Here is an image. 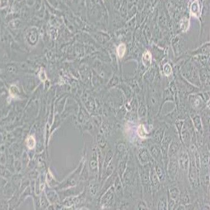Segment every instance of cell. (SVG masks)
I'll return each mask as SVG.
<instances>
[{"instance_id": "cell-18", "label": "cell", "mask_w": 210, "mask_h": 210, "mask_svg": "<svg viewBox=\"0 0 210 210\" xmlns=\"http://www.w3.org/2000/svg\"><path fill=\"white\" fill-rule=\"evenodd\" d=\"M172 72L171 67L169 65H165L164 66V73L166 75H169Z\"/></svg>"}, {"instance_id": "cell-3", "label": "cell", "mask_w": 210, "mask_h": 210, "mask_svg": "<svg viewBox=\"0 0 210 210\" xmlns=\"http://www.w3.org/2000/svg\"><path fill=\"white\" fill-rule=\"evenodd\" d=\"M136 156L138 163L141 165H154L156 162L151 156L149 151L146 147H141L137 149Z\"/></svg>"}, {"instance_id": "cell-13", "label": "cell", "mask_w": 210, "mask_h": 210, "mask_svg": "<svg viewBox=\"0 0 210 210\" xmlns=\"http://www.w3.org/2000/svg\"><path fill=\"white\" fill-rule=\"evenodd\" d=\"M117 150L119 154V158H121V156L125 155V154H128V147L127 144L123 141H119L117 144Z\"/></svg>"}, {"instance_id": "cell-5", "label": "cell", "mask_w": 210, "mask_h": 210, "mask_svg": "<svg viewBox=\"0 0 210 210\" xmlns=\"http://www.w3.org/2000/svg\"><path fill=\"white\" fill-rule=\"evenodd\" d=\"M154 165H152L151 166L149 173V177L151 183L152 193L158 191L162 187V183H160L156 173Z\"/></svg>"}, {"instance_id": "cell-2", "label": "cell", "mask_w": 210, "mask_h": 210, "mask_svg": "<svg viewBox=\"0 0 210 210\" xmlns=\"http://www.w3.org/2000/svg\"><path fill=\"white\" fill-rule=\"evenodd\" d=\"M166 173L169 179L175 182L177 180L179 173V165L177 156L169 158V161L166 166Z\"/></svg>"}, {"instance_id": "cell-1", "label": "cell", "mask_w": 210, "mask_h": 210, "mask_svg": "<svg viewBox=\"0 0 210 210\" xmlns=\"http://www.w3.org/2000/svg\"><path fill=\"white\" fill-rule=\"evenodd\" d=\"M179 165V172H182L183 176L188 177V173L189 167V156L188 149L182 146L177 155Z\"/></svg>"}, {"instance_id": "cell-6", "label": "cell", "mask_w": 210, "mask_h": 210, "mask_svg": "<svg viewBox=\"0 0 210 210\" xmlns=\"http://www.w3.org/2000/svg\"><path fill=\"white\" fill-rule=\"evenodd\" d=\"M183 145L181 141L180 140L178 135H177L172 140L169 146L168 150V157L170 158L174 156H176L178 155V152Z\"/></svg>"}, {"instance_id": "cell-9", "label": "cell", "mask_w": 210, "mask_h": 210, "mask_svg": "<svg viewBox=\"0 0 210 210\" xmlns=\"http://www.w3.org/2000/svg\"><path fill=\"white\" fill-rule=\"evenodd\" d=\"M114 188L115 191V193L116 197H117L118 199L121 200L123 199L125 196V189L124 187L122 182L121 179L118 176L115 179L114 183Z\"/></svg>"}, {"instance_id": "cell-4", "label": "cell", "mask_w": 210, "mask_h": 210, "mask_svg": "<svg viewBox=\"0 0 210 210\" xmlns=\"http://www.w3.org/2000/svg\"><path fill=\"white\" fill-rule=\"evenodd\" d=\"M147 148L149 151L151 156L155 162L159 163L162 162L163 156L162 155L160 145L155 144L152 141L151 144H149L147 145Z\"/></svg>"}, {"instance_id": "cell-14", "label": "cell", "mask_w": 210, "mask_h": 210, "mask_svg": "<svg viewBox=\"0 0 210 210\" xmlns=\"http://www.w3.org/2000/svg\"><path fill=\"white\" fill-rule=\"evenodd\" d=\"M145 125L141 124L137 129V133L141 139H146L150 136V133L146 131Z\"/></svg>"}, {"instance_id": "cell-7", "label": "cell", "mask_w": 210, "mask_h": 210, "mask_svg": "<svg viewBox=\"0 0 210 210\" xmlns=\"http://www.w3.org/2000/svg\"><path fill=\"white\" fill-rule=\"evenodd\" d=\"M117 197L114 187H111L102 198V203L106 207H112L115 203Z\"/></svg>"}, {"instance_id": "cell-10", "label": "cell", "mask_w": 210, "mask_h": 210, "mask_svg": "<svg viewBox=\"0 0 210 210\" xmlns=\"http://www.w3.org/2000/svg\"><path fill=\"white\" fill-rule=\"evenodd\" d=\"M129 160V154H125L122 156L120 159L117 165L116 171L118 173V176L122 179L123 173H125L127 168V162Z\"/></svg>"}, {"instance_id": "cell-8", "label": "cell", "mask_w": 210, "mask_h": 210, "mask_svg": "<svg viewBox=\"0 0 210 210\" xmlns=\"http://www.w3.org/2000/svg\"><path fill=\"white\" fill-rule=\"evenodd\" d=\"M156 173L158 176V177L159 178L160 183L162 184H164L166 182V179L168 177L166 170L163 164L162 163L156 162L154 165Z\"/></svg>"}, {"instance_id": "cell-15", "label": "cell", "mask_w": 210, "mask_h": 210, "mask_svg": "<svg viewBox=\"0 0 210 210\" xmlns=\"http://www.w3.org/2000/svg\"><path fill=\"white\" fill-rule=\"evenodd\" d=\"M137 210H149L150 208L145 201L144 199H138L136 206Z\"/></svg>"}, {"instance_id": "cell-16", "label": "cell", "mask_w": 210, "mask_h": 210, "mask_svg": "<svg viewBox=\"0 0 210 210\" xmlns=\"http://www.w3.org/2000/svg\"><path fill=\"white\" fill-rule=\"evenodd\" d=\"M126 46L125 44H120L117 49V54L119 58H122L126 52Z\"/></svg>"}, {"instance_id": "cell-17", "label": "cell", "mask_w": 210, "mask_h": 210, "mask_svg": "<svg viewBox=\"0 0 210 210\" xmlns=\"http://www.w3.org/2000/svg\"><path fill=\"white\" fill-rule=\"evenodd\" d=\"M143 63L145 66H148L151 63V56L150 52H147L143 56Z\"/></svg>"}, {"instance_id": "cell-12", "label": "cell", "mask_w": 210, "mask_h": 210, "mask_svg": "<svg viewBox=\"0 0 210 210\" xmlns=\"http://www.w3.org/2000/svg\"><path fill=\"white\" fill-rule=\"evenodd\" d=\"M166 129V126H161L155 130L152 136V140L154 143L160 145L164 136Z\"/></svg>"}, {"instance_id": "cell-11", "label": "cell", "mask_w": 210, "mask_h": 210, "mask_svg": "<svg viewBox=\"0 0 210 210\" xmlns=\"http://www.w3.org/2000/svg\"><path fill=\"white\" fill-rule=\"evenodd\" d=\"M180 191L177 185L175 184H171L166 188L167 195L176 202V206L179 203Z\"/></svg>"}]
</instances>
